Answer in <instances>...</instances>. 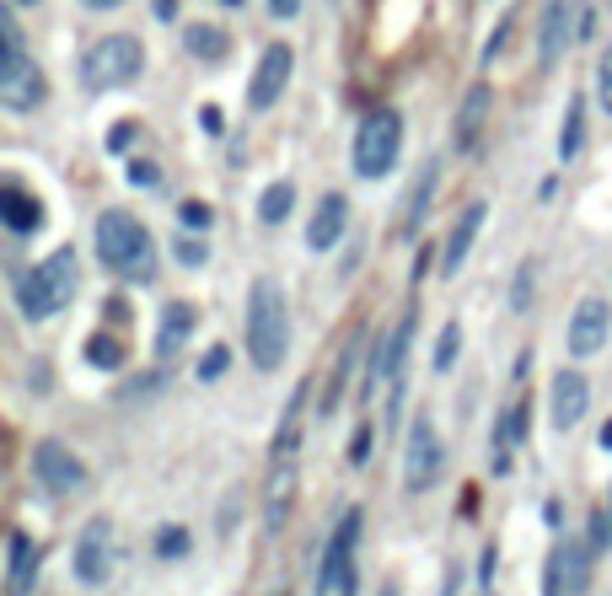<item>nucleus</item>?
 <instances>
[{
  "instance_id": "nucleus-10",
  "label": "nucleus",
  "mask_w": 612,
  "mask_h": 596,
  "mask_svg": "<svg viewBox=\"0 0 612 596\" xmlns=\"http://www.w3.org/2000/svg\"><path fill=\"white\" fill-rule=\"evenodd\" d=\"M33 473H38V484L49 495H81L87 490V462L65 447V441H54V436L33 447Z\"/></svg>"
},
{
  "instance_id": "nucleus-19",
  "label": "nucleus",
  "mask_w": 612,
  "mask_h": 596,
  "mask_svg": "<svg viewBox=\"0 0 612 596\" xmlns=\"http://www.w3.org/2000/svg\"><path fill=\"white\" fill-rule=\"evenodd\" d=\"M484 221H489V204H484V199H473V204L457 215V226H452V237H446V258H441L446 274H457L462 263H467V252H473V243H478Z\"/></svg>"
},
{
  "instance_id": "nucleus-8",
  "label": "nucleus",
  "mask_w": 612,
  "mask_h": 596,
  "mask_svg": "<svg viewBox=\"0 0 612 596\" xmlns=\"http://www.w3.org/2000/svg\"><path fill=\"white\" fill-rule=\"evenodd\" d=\"M441 468H446V447H441V436H435L430 414H419V419L408 425V447H404V490H408V495H424V490H435Z\"/></svg>"
},
{
  "instance_id": "nucleus-9",
  "label": "nucleus",
  "mask_w": 612,
  "mask_h": 596,
  "mask_svg": "<svg viewBox=\"0 0 612 596\" xmlns=\"http://www.w3.org/2000/svg\"><path fill=\"white\" fill-rule=\"evenodd\" d=\"M591 559L597 548L580 538H559L548 553V575H543V596H580L591 586Z\"/></svg>"
},
{
  "instance_id": "nucleus-30",
  "label": "nucleus",
  "mask_w": 612,
  "mask_h": 596,
  "mask_svg": "<svg viewBox=\"0 0 612 596\" xmlns=\"http://www.w3.org/2000/svg\"><path fill=\"white\" fill-rule=\"evenodd\" d=\"M457 349H462V323H446L441 339H435V371H452L457 366Z\"/></svg>"
},
{
  "instance_id": "nucleus-16",
  "label": "nucleus",
  "mask_w": 612,
  "mask_h": 596,
  "mask_svg": "<svg viewBox=\"0 0 612 596\" xmlns=\"http://www.w3.org/2000/svg\"><path fill=\"white\" fill-rule=\"evenodd\" d=\"M38 570H44L38 543H33L27 532H11V538H5V596H33Z\"/></svg>"
},
{
  "instance_id": "nucleus-37",
  "label": "nucleus",
  "mask_w": 612,
  "mask_h": 596,
  "mask_svg": "<svg viewBox=\"0 0 612 596\" xmlns=\"http://www.w3.org/2000/svg\"><path fill=\"white\" fill-rule=\"evenodd\" d=\"M269 11H274V16H280V22H291V16H296V11H302V0H269Z\"/></svg>"
},
{
  "instance_id": "nucleus-22",
  "label": "nucleus",
  "mask_w": 612,
  "mask_h": 596,
  "mask_svg": "<svg viewBox=\"0 0 612 596\" xmlns=\"http://www.w3.org/2000/svg\"><path fill=\"white\" fill-rule=\"evenodd\" d=\"M183 49L194 54V59H204V65H215V59L231 54V33L215 27V22H194V27H183Z\"/></svg>"
},
{
  "instance_id": "nucleus-40",
  "label": "nucleus",
  "mask_w": 612,
  "mask_h": 596,
  "mask_svg": "<svg viewBox=\"0 0 612 596\" xmlns=\"http://www.w3.org/2000/svg\"><path fill=\"white\" fill-rule=\"evenodd\" d=\"M129 178H135V183H156V167H146V161H135V167H129Z\"/></svg>"
},
{
  "instance_id": "nucleus-32",
  "label": "nucleus",
  "mask_w": 612,
  "mask_h": 596,
  "mask_svg": "<svg viewBox=\"0 0 612 596\" xmlns=\"http://www.w3.org/2000/svg\"><path fill=\"white\" fill-rule=\"evenodd\" d=\"M156 553H161V559H178V553H189V532H183V527H161Z\"/></svg>"
},
{
  "instance_id": "nucleus-1",
  "label": "nucleus",
  "mask_w": 612,
  "mask_h": 596,
  "mask_svg": "<svg viewBox=\"0 0 612 596\" xmlns=\"http://www.w3.org/2000/svg\"><path fill=\"white\" fill-rule=\"evenodd\" d=\"M248 355L258 371H280L291 355V301L269 274H258L248 291Z\"/></svg>"
},
{
  "instance_id": "nucleus-21",
  "label": "nucleus",
  "mask_w": 612,
  "mask_h": 596,
  "mask_svg": "<svg viewBox=\"0 0 612 596\" xmlns=\"http://www.w3.org/2000/svg\"><path fill=\"white\" fill-rule=\"evenodd\" d=\"M194 323H200V312H194L189 301H172V306L161 312V328H156V360H172L178 349L189 345Z\"/></svg>"
},
{
  "instance_id": "nucleus-29",
  "label": "nucleus",
  "mask_w": 612,
  "mask_h": 596,
  "mask_svg": "<svg viewBox=\"0 0 612 596\" xmlns=\"http://www.w3.org/2000/svg\"><path fill=\"white\" fill-rule=\"evenodd\" d=\"M285 505H291V468H280L274 484H269V532L285 527Z\"/></svg>"
},
{
  "instance_id": "nucleus-5",
  "label": "nucleus",
  "mask_w": 612,
  "mask_h": 596,
  "mask_svg": "<svg viewBox=\"0 0 612 596\" xmlns=\"http://www.w3.org/2000/svg\"><path fill=\"white\" fill-rule=\"evenodd\" d=\"M146 70V44L135 33H107L81 54V87L87 92H118L129 81H140Z\"/></svg>"
},
{
  "instance_id": "nucleus-7",
  "label": "nucleus",
  "mask_w": 612,
  "mask_h": 596,
  "mask_svg": "<svg viewBox=\"0 0 612 596\" xmlns=\"http://www.w3.org/2000/svg\"><path fill=\"white\" fill-rule=\"evenodd\" d=\"M360 516L355 505L344 510V521L333 527V538L322 548V570H317V596H355V548H360Z\"/></svg>"
},
{
  "instance_id": "nucleus-12",
  "label": "nucleus",
  "mask_w": 612,
  "mask_h": 596,
  "mask_svg": "<svg viewBox=\"0 0 612 596\" xmlns=\"http://www.w3.org/2000/svg\"><path fill=\"white\" fill-rule=\"evenodd\" d=\"M291 70H296V54H291V44H269V49H263V59H258L253 81H248V108H253V113L274 108V102H280V92L291 87Z\"/></svg>"
},
{
  "instance_id": "nucleus-4",
  "label": "nucleus",
  "mask_w": 612,
  "mask_h": 596,
  "mask_svg": "<svg viewBox=\"0 0 612 596\" xmlns=\"http://www.w3.org/2000/svg\"><path fill=\"white\" fill-rule=\"evenodd\" d=\"M0 102H5V113H33L49 102V81L22 49L16 16H0Z\"/></svg>"
},
{
  "instance_id": "nucleus-25",
  "label": "nucleus",
  "mask_w": 612,
  "mask_h": 596,
  "mask_svg": "<svg viewBox=\"0 0 612 596\" xmlns=\"http://www.w3.org/2000/svg\"><path fill=\"white\" fill-rule=\"evenodd\" d=\"M435 183H441V167H435V161H424V167H419V178H413V194H408L404 237L419 232V221H424V210H430V199H435Z\"/></svg>"
},
{
  "instance_id": "nucleus-23",
  "label": "nucleus",
  "mask_w": 612,
  "mask_h": 596,
  "mask_svg": "<svg viewBox=\"0 0 612 596\" xmlns=\"http://www.w3.org/2000/svg\"><path fill=\"white\" fill-rule=\"evenodd\" d=\"M484 113H489V87H473V92L462 98L457 130H452V146H457V150H473V146H478V130H484Z\"/></svg>"
},
{
  "instance_id": "nucleus-14",
  "label": "nucleus",
  "mask_w": 612,
  "mask_h": 596,
  "mask_svg": "<svg viewBox=\"0 0 612 596\" xmlns=\"http://www.w3.org/2000/svg\"><path fill=\"white\" fill-rule=\"evenodd\" d=\"M586 408H591V382L575 366H564L559 376L548 382V419H554V430H575L586 419Z\"/></svg>"
},
{
  "instance_id": "nucleus-6",
  "label": "nucleus",
  "mask_w": 612,
  "mask_h": 596,
  "mask_svg": "<svg viewBox=\"0 0 612 596\" xmlns=\"http://www.w3.org/2000/svg\"><path fill=\"white\" fill-rule=\"evenodd\" d=\"M404 156V113L398 108H371L355 130V172L360 178H387Z\"/></svg>"
},
{
  "instance_id": "nucleus-11",
  "label": "nucleus",
  "mask_w": 612,
  "mask_h": 596,
  "mask_svg": "<svg viewBox=\"0 0 612 596\" xmlns=\"http://www.w3.org/2000/svg\"><path fill=\"white\" fill-rule=\"evenodd\" d=\"M118 564V543H113V521H87V532L76 538V581L81 586H107Z\"/></svg>"
},
{
  "instance_id": "nucleus-34",
  "label": "nucleus",
  "mask_w": 612,
  "mask_h": 596,
  "mask_svg": "<svg viewBox=\"0 0 612 596\" xmlns=\"http://www.w3.org/2000/svg\"><path fill=\"white\" fill-rule=\"evenodd\" d=\"M129 140H135V124H113V135H107V150H113V156H124V150H129Z\"/></svg>"
},
{
  "instance_id": "nucleus-31",
  "label": "nucleus",
  "mask_w": 612,
  "mask_h": 596,
  "mask_svg": "<svg viewBox=\"0 0 612 596\" xmlns=\"http://www.w3.org/2000/svg\"><path fill=\"white\" fill-rule=\"evenodd\" d=\"M226 366H231V349L215 345L209 355L200 360V382H215V376H226Z\"/></svg>"
},
{
  "instance_id": "nucleus-42",
  "label": "nucleus",
  "mask_w": 612,
  "mask_h": 596,
  "mask_svg": "<svg viewBox=\"0 0 612 596\" xmlns=\"http://www.w3.org/2000/svg\"><path fill=\"white\" fill-rule=\"evenodd\" d=\"M382 596H398V586H382Z\"/></svg>"
},
{
  "instance_id": "nucleus-43",
  "label": "nucleus",
  "mask_w": 612,
  "mask_h": 596,
  "mask_svg": "<svg viewBox=\"0 0 612 596\" xmlns=\"http://www.w3.org/2000/svg\"><path fill=\"white\" fill-rule=\"evenodd\" d=\"M11 5H38V0H11Z\"/></svg>"
},
{
  "instance_id": "nucleus-2",
  "label": "nucleus",
  "mask_w": 612,
  "mask_h": 596,
  "mask_svg": "<svg viewBox=\"0 0 612 596\" xmlns=\"http://www.w3.org/2000/svg\"><path fill=\"white\" fill-rule=\"evenodd\" d=\"M76 291H81L76 252L59 248V252H49L44 263H33V269L16 274V312H22L27 323H49V317H59V312L76 301Z\"/></svg>"
},
{
  "instance_id": "nucleus-38",
  "label": "nucleus",
  "mask_w": 612,
  "mask_h": 596,
  "mask_svg": "<svg viewBox=\"0 0 612 596\" xmlns=\"http://www.w3.org/2000/svg\"><path fill=\"white\" fill-rule=\"evenodd\" d=\"M183 221H189V226H209V210H204V204H183Z\"/></svg>"
},
{
  "instance_id": "nucleus-35",
  "label": "nucleus",
  "mask_w": 612,
  "mask_h": 596,
  "mask_svg": "<svg viewBox=\"0 0 612 596\" xmlns=\"http://www.w3.org/2000/svg\"><path fill=\"white\" fill-rule=\"evenodd\" d=\"M365 457H371V425H360V430H355V447H350V462H355V468L365 462Z\"/></svg>"
},
{
  "instance_id": "nucleus-20",
  "label": "nucleus",
  "mask_w": 612,
  "mask_h": 596,
  "mask_svg": "<svg viewBox=\"0 0 612 596\" xmlns=\"http://www.w3.org/2000/svg\"><path fill=\"white\" fill-rule=\"evenodd\" d=\"M0 221H5L11 237H33V232L44 226V204L27 194L22 183H5V189H0Z\"/></svg>"
},
{
  "instance_id": "nucleus-26",
  "label": "nucleus",
  "mask_w": 612,
  "mask_h": 596,
  "mask_svg": "<svg viewBox=\"0 0 612 596\" xmlns=\"http://www.w3.org/2000/svg\"><path fill=\"white\" fill-rule=\"evenodd\" d=\"M291 210H296V183H291V178L269 183V189H263V199H258V221H263V226H280Z\"/></svg>"
},
{
  "instance_id": "nucleus-24",
  "label": "nucleus",
  "mask_w": 612,
  "mask_h": 596,
  "mask_svg": "<svg viewBox=\"0 0 612 596\" xmlns=\"http://www.w3.org/2000/svg\"><path fill=\"white\" fill-rule=\"evenodd\" d=\"M526 441V403H515L500 414V430H495V473H506L510 468V451Z\"/></svg>"
},
{
  "instance_id": "nucleus-33",
  "label": "nucleus",
  "mask_w": 612,
  "mask_h": 596,
  "mask_svg": "<svg viewBox=\"0 0 612 596\" xmlns=\"http://www.w3.org/2000/svg\"><path fill=\"white\" fill-rule=\"evenodd\" d=\"M597 98H602V108L612 113V44L602 49V59H597Z\"/></svg>"
},
{
  "instance_id": "nucleus-36",
  "label": "nucleus",
  "mask_w": 612,
  "mask_h": 596,
  "mask_svg": "<svg viewBox=\"0 0 612 596\" xmlns=\"http://www.w3.org/2000/svg\"><path fill=\"white\" fill-rule=\"evenodd\" d=\"M178 258H183V263H200L204 243H200V237H183V243H178Z\"/></svg>"
},
{
  "instance_id": "nucleus-41",
  "label": "nucleus",
  "mask_w": 612,
  "mask_h": 596,
  "mask_svg": "<svg viewBox=\"0 0 612 596\" xmlns=\"http://www.w3.org/2000/svg\"><path fill=\"white\" fill-rule=\"evenodd\" d=\"M92 11H113V5H124V0H87Z\"/></svg>"
},
{
  "instance_id": "nucleus-13",
  "label": "nucleus",
  "mask_w": 612,
  "mask_h": 596,
  "mask_svg": "<svg viewBox=\"0 0 612 596\" xmlns=\"http://www.w3.org/2000/svg\"><path fill=\"white\" fill-rule=\"evenodd\" d=\"M408 345H413V317H398V323H393V334H382V339H376V360H371V382H365V397L376 393V382H387V387H404Z\"/></svg>"
},
{
  "instance_id": "nucleus-39",
  "label": "nucleus",
  "mask_w": 612,
  "mask_h": 596,
  "mask_svg": "<svg viewBox=\"0 0 612 596\" xmlns=\"http://www.w3.org/2000/svg\"><path fill=\"white\" fill-rule=\"evenodd\" d=\"M156 5V22H172L178 16V0H151Z\"/></svg>"
},
{
  "instance_id": "nucleus-28",
  "label": "nucleus",
  "mask_w": 612,
  "mask_h": 596,
  "mask_svg": "<svg viewBox=\"0 0 612 596\" xmlns=\"http://www.w3.org/2000/svg\"><path fill=\"white\" fill-rule=\"evenodd\" d=\"M87 360H92L98 371H113V366H124V345H118L113 334H92V339H87Z\"/></svg>"
},
{
  "instance_id": "nucleus-15",
  "label": "nucleus",
  "mask_w": 612,
  "mask_h": 596,
  "mask_svg": "<svg viewBox=\"0 0 612 596\" xmlns=\"http://www.w3.org/2000/svg\"><path fill=\"white\" fill-rule=\"evenodd\" d=\"M602 345H608V301L586 296L575 306V317H569V355L591 360V355H602Z\"/></svg>"
},
{
  "instance_id": "nucleus-18",
  "label": "nucleus",
  "mask_w": 612,
  "mask_h": 596,
  "mask_svg": "<svg viewBox=\"0 0 612 596\" xmlns=\"http://www.w3.org/2000/svg\"><path fill=\"white\" fill-rule=\"evenodd\" d=\"M344 226H350V199L344 194H322L317 199V210H311V226H306V248H317V252L339 248Z\"/></svg>"
},
{
  "instance_id": "nucleus-17",
  "label": "nucleus",
  "mask_w": 612,
  "mask_h": 596,
  "mask_svg": "<svg viewBox=\"0 0 612 596\" xmlns=\"http://www.w3.org/2000/svg\"><path fill=\"white\" fill-rule=\"evenodd\" d=\"M575 16V0H543V27H537V65L543 70H554L569 49V22Z\"/></svg>"
},
{
  "instance_id": "nucleus-27",
  "label": "nucleus",
  "mask_w": 612,
  "mask_h": 596,
  "mask_svg": "<svg viewBox=\"0 0 612 596\" xmlns=\"http://www.w3.org/2000/svg\"><path fill=\"white\" fill-rule=\"evenodd\" d=\"M586 146V102H569L564 108V135H559V161H575Z\"/></svg>"
},
{
  "instance_id": "nucleus-3",
  "label": "nucleus",
  "mask_w": 612,
  "mask_h": 596,
  "mask_svg": "<svg viewBox=\"0 0 612 596\" xmlns=\"http://www.w3.org/2000/svg\"><path fill=\"white\" fill-rule=\"evenodd\" d=\"M98 258L102 269L124 280H156V243L140 215L129 210H102L98 215Z\"/></svg>"
}]
</instances>
